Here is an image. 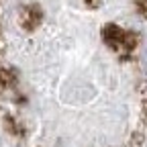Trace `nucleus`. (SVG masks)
Masks as SVG:
<instances>
[{
    "label": "nucleus",
    "mask_w": 147,
    "mask_h": 147,
    "mask_svg": "<svg viewBox=\"0 0 147 147\" xmlns=\"http://www.w3.org/2000/svg\"><path fill=\"white\" fill-rule=\"evenodd\" d=\"M12 82H14L12 71L6 67H0V88H8V86H12Z\"/></svg>",
    "instance_id": "nucleus-2"
},
{
    "label": "nucleus",
    "mask_w": 147,
    "mask_h": 147,
    "mask_svg": "<svg viewBox=\"0 0 147 147\" xmlns=\"http://www.w3.org/2000/svg\"><path fill=\"white\" fill-rule=\"evenodd\" d=\"M100 37H102L104 45L113 51V53H119V55H127V53L135 51L137 41H139V37H137L135 31L123 29V27H119L117 23L104 25L102 31H100Z\"/></svg>",
    "instance_id": "nucleus-1"
}]
</instances>
